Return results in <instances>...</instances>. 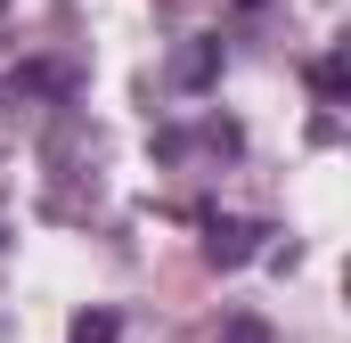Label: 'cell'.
I'll return each instance as SVG.
<instances>
[{
	"instance_id": "8",
	"label": "cell",
	"mask_w": 351,
	"mask_h": 343,
	"mask_svg": "<svg viewBox=\"0 0 351 343\" xmlns=\"http://www.w3.org/2000/svg\"><path fill=\"white\" fill-rule=\"evenodd\" d=\"M0 254H8V237H0Z\"/></svg>"
},
{
	"instance_id": "1",
	"label": "cell",
	"mask_w": 351,
	"mask_h": 343,
	"mask_svg": "<svg viewBox=\"0 0 351 343\" xmlns=\"http://www.w3.org/2000/svg\"><path fill=\"white\" fill-rule=\"evenodd\" d=\"M188 156H204V164H237V156H245V131H237L229 115L164 123V131H156V164H188Z\"/></svg>"
},
{
	"instance_id": "4",
	"label": "cell",
	"mask_w": 351,
	"mask_h": 343,
	"mask_svg": "<svg viewBox=\"0 0 351 343\" xmlns=\"http://www.w3.org/2000/svg\"><path fill=\"white\" fill-rule=\"evenodd\" d=\"M311 90H319V106H343V90H351V58L343 49H327V58L311 66Z\"/></svg>"
},
{
	"instance_id": "3",
	"label": "cell",
	"mask_w": 351,
	"mask_h": 343,
	"mask_svg": "<svg viewBox=\"0 0 351 343\" xmlns=\"http://www.w3.org/2000/svg\"><path fill=\"white\" fill-rule=\"evenodd\" d=\"M221 74V41H196V49H180V66H172V82L180 90H204Z\"/></svg>"
},
{
	"instance_id": "2",
	"label": "cell",
	"mask_w": 351,
	"mask_h": 343,
	"mask_svg": "<svg viewBox=\"0 0 351 343\" xmlns=\"http://www.w3.org/2000/svg\"><path fill=\"white\" fill-rule=\"evenodd\" d=\"M269 221H245V213H204V261L213 270H245V261L262 254Z\"/></svg>"
},
{
	"instance_id": "6",
	"label": "cell",
	"mask_w": 351,
	"mask_h": 343,
	"mask_svg": "<svg viewBox=\"0 0 351 343\" xmlns=\"http://www.w3.org/2000/svg\"><path fill=\"white\" fill-rule=\"evenodd\" d=\"M221 343H269V319H254V311H237V319L221 327Z\"/></svg>"
},
{
	"instance_id": "5",
	"label": "cell",
	"mask_w": 351,
	"mask_h": 343,
	"mask_svg": "<svg viewBox=\"0 0 351 343\" xmlns=\"http://www.w3.org/2000/svg\"><path fill=\"white\" fill-rule=\"evenodd\" d=\"M114 335H123L114 311H82V319H74V343H114Z\"/></svg>"
},
{
	"instance_id": "7",
	"label": "cell",
	"mask_w": 351,
	"mask_h": 343,
	"mask_svg": "<svg viewBox=\"0 0 351 343\" xmlns=\"http://www.w3.org/2000/svg\"><path fill=\"white\" fill-rule=\"evenodd\" d=\"M229 8H245V16H254V8H269V0H229Z\"/></svg>"
}]
</instances>
